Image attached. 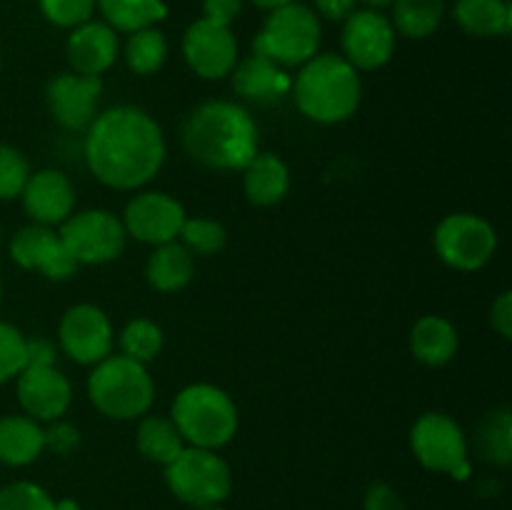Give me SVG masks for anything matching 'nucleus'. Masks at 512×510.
Segmentation results:
<instances>
[{"instance_id":"1","label":"nucleus","mask_w":512,"mask_h":510,"mask_svg":"<svg viewBox=\"0 0 512 510\" xmlns=\"http://www.w3.org/2000/svg\"><path fill=\"white\" fill-rule=\"evenodd\" d=\"M85 160L90 173L108 188H143L163 168L165 135L158 120L143 108L115 105L90 123Z\"/></svg>"},{"instance_id":"2","label":"nucleus","mask_w":512,"mask_h":510,"mask_svg":"<svg viewBox=\"0 0 512 510\" xmlns=\"http://www.w3.org/2000/svg\"><path fill=\"white\" fill-rule=\"evenodd\" d=\"M180 140L188 155L208 168L243 170L258 155L253 115L230 100H210L185 118Z\"/></svg>"},{"instance_id":"3","label":"nucleus","mask_w":512,"mask_h":510,"mask_svg":"<svg viewBox=\"0 0 512 510\" xmlns=\"http://www.w3.org/2000/svg\"><path fill=\"white\" fill-rule=\"evenodd\" d=\"M295 105L305 118L323 125L348 120L363 98L360 75L343 55H315L300 65L293 80Z\"/></svg>"},{"instance_id":"4","label":"nucleus","mask_w":512,"mask_h":510,"mask_svg":"<svg viewBox=\"0 0 512 510\" xmlns=\"http://www.w3.org/2000/svg\"><path fill=\"white\" fill-rule=\"evenodd\" d=\"M170 420L183 440L195 448L218 450L238 433V408L223 388L210 383H193L173 400Z\"/></svg>"},{"instance_id":"5","label":"nucleus","mask_w":512,"mask_h":510,"mask_svg":"<svg viewBox=\"0 0 512 510\" xmlns=\"http://www.w3.org/2000/svg\"><path fill=\"white\" fill-rule=\"evenodd\" d=\"M90 403L110 420L143 418L155 398L148 368L128 355H108L88 378Z\"/></svg>"},{"instance_id":"6","label":"nucleus","mask_w":512,"mask_h":510,"mask_svg":"<svg viewBox=\"0 0 512 510\" xmlns=\"http://www.w3.org/2000/svg\"><path fill=\"white\" fill-rule=\"evenodd\" d=\"M320 20L313 8L303 3H288L283 8L270 10L268 20L253 40V53L265 55L280 68L303 65L318 55L320 48Z\"/></svg>"},{"instance_id":"7","label":"nucleus","mask_w":512,"mask_h":510,"mask_svg":"<svg viewBox=\"0 0 512 510\" xmlns=\"http://www.w3.org/2000/svg\"><path fill=\"white\" fill-rule=\"evenodd\" d=\"M165 480L173 495L195 508L220 505L230 493V468L215 450L185 445L173 463L165 465Z\"/></svg>"},{"instance_id":"8","label":"nucleus","mask_w":512,"mask_h":510,"mask_svg":"<svg viewBox=\"0 0 512 510\" xmlns=\"http://www.w3.org/2000/svg\"><path fill=\"white\" fill-rule=\"evenodd\" d=\"M410 445L420 465L465 480L470 475L468 440L463 428L445 413H423L410 430Z\"/></svg>"},{"instance_id":"9","label":"nucleus","mask_w":512,"mask_h":510,"mask_svg":"<svg viewBox=\"0 0 512 510\" xmlns=\"http://www.w3.org/2000/svg\"><path fill=\"white\" fill-rule=\"evenodd\" d=\"M433 243L445 265L470 273L493 260L498 250V233L480 215L453 213L440 220Z\"/></svg>"},{"instance_id":"10","label":"nucleus","mask_w":512,"mask_h":510,"mask_svg":"<svg viewBox=\"0 0 512 510\" xmlns=\"http://www.w3.org/2000/svg\"><path fill=\"white\" fill-rule=\"evenodd\" d=\"M60 240L70 250L78 265H103L118 258L125 250L128 233L123 220L108 210H83L60 225Z\"/></svg>"},{"instance_id":"11","label":"nucleus","mask_w":512,"mask_h":510,"mask_svg":"<svg viewBox=\"0 0 512 510\" xmlns=\"http://www.w3.org/2000/svg\"><path fill=\"white\" fill-rule=\"evenodd\" d=\"M58 340L70 360L80 365H98L113 350V325L98 305L80 303L65 310Z\"/></svg>"},{"instance_id":"12","label":"nucleus","mask_w":512,"mask_h":510,"mask_svg":"<svg viewBox=\"0 0 512 510\" xmlns=\"http://www.w3.org/2000/svg\"><path fill=\"white\" fill-rule=\"evenodd\" d=\"M343 23V58L355 70H378L393 58L395 28L380 10H355Z\"/></svg>"},{"instance_id":"13","label":"nucleus","mask_w":512,"mask_h":510,"mask_svg":"<svg viewBox=\"0 0 512 510\" xmlns=\"http://www.w3.org/2000/svg\"><path fill=\"white\" fill-rule=\"evenodd\" d=\"M185 208L168 193L148 190L125 205L123 228L135 240L148 245H165L178 240L185 223Z\"/></svg>"},{"instance_id":"14","label":"nucleus","mask_w":512,"mask_h":510,"mask_svg":"<svg viewBox=\"0 0 512 510\" xmlns=\"http://www.w3.org/2000/svg\"><path fill=\"white\" fill-rule=\"evenodd\" d=\"M183 55L195 75L205 80H220L233 73L238 63V43L228 25L200 18L185 30Z\"/></svg>"},{"instance_id":"15","label":"nucleus","mask_w":512,"mask_h":510,"mask_svg":"<svg viewBox=\"0 0 512 510\" xmlns=\"http://www.w3.org/2000/svg\"><path fill=\"white\" fill-rule=\"evenodd\" d=\"M10 255L25 270H40L48 280H68L78 270L60 235L48 225H25L10 243Z\"/></svg>"},{"instance_id":"16","label":"nucleus","mask_w":512,"mask_h":510,"mask_svg":"<svg viewBox=\"0 0 512 510\" xmlns=\"http://www.w3.org/2000/svg\"><path fill=\"white\" fill-rule=\"evenodd\" d=\"M103 80L93 75L60 73L48 83V108L53 118L68 130H88L98 115Z\"/></svg>"},{"instance_id":"17","label":"nucleus","mask_w":512,"mask_h":510,"mask_svg":"<svg viewBox=\"0 0 512 510\" xmlns=\"http://www.w3.org/2000/svg\"><path fill=\"white\" fill-rule=\"evenodd\" d=\"M18 400L28 418L55 423L70 408L73 390L55 365H28L18 375Z\"/></svg>"},{"instance_id":"18","label":"nucleus","mask_w":512,"mask_h":510,"mask_svg":"<svg viewBox=\"0 0 512 510\" xmlns=\"http://www.w3.org/2000/svg\"><path fill=\"white\" fill-rule=\"evenodd\" d=\"M20 198H23L25 213L38 225L55 228V225H63L73 215V183L60 170L45 168L38 170V173H30Z\"/></svg>"},{"instance_id":"19","label":"nucleus","mask_w":512,"mask_h":510,"mask_svg":"<svg viewBox=\"0 0 512 510\" xmlns=\"http://www.w3.org/2000/svg\"><path fill=\"white\" fill-rule=\"evenodd\" d=\"M118 30L105 20H88L68 38V63L73 73L100 78L118 60Z\"/></svg>"},{"instance_id":"20","label":"nucleus","mask_w":512,"mask_h":510,"mask_svg":"<svg viewBox=\"0 0 512 510\" xmlns=\"http://www.w3.org/2000/svg\"><path fill=\"white\" fill-rule=\"evenodd\" d=\"M233 88L248 103L268 105L278 103L283 95L290 93L293 88V78L273 63L270 58L258 53H250L248 58L238 60L233 68Z\"/></svg>"},{"instance_id":"21","label":"nucleus","mask_w":512,"mask_h":510,"mask_svg":"<svg viewBox=\"0 0 512 510\" xmlns=\"http://www.w3.org/2000/svg\"><path fill=\"white\" fill-rule=\"evenodd\" d=\"M290 170L278 155L258 153L243 168V190L245 198L260 208L278 205L288 195Z\"/></svg>"},{"instance_id":"22","label":"nucleus","mask_w":512,"mask_h":510,"mask_svg":"<svg viewBox=\"0 0 512 510\" xmlns=\"http://www.w3.org/2000/svg\"><path fill=\"white\" fill-rule=\"evenodd\" d=\"M410 350L425 365H445L458 353V330L443 315H423L410 330Z\"/></svg>"},{"instance_id":"23","label":"nucleus","mask_w":512,"mask_h":510,"mask_svg":"<svg viewBox=\"0 0 512 510\" xmlns=\"http://www.w3.org/2000/svg\"><path fill=\"white\" fill-rule=\"evenodd\" d=\"M193 275V253H190L183 243H178V240L165 245H155L153 255H150L148 265H145V278H148L150 288H155L158 293H175V290H183L185 285L193 280Z\"/></svg>"},{"instance_id":"24","label":"nucleus","mask_w":512,"mask_h":510,"mask_svg":"<svg viewBox=\"0 0 512 510\" xmlns=\"http://www.w3.org/2000/svg\"><path fill=\"white\" fill-rule=\"evenodd\" d=\"M45 450V430L28 415L0 418V463L28 465Z\"/></svg>"},{"instance_id":"25","label":"nucleus","mask_w":512,"mask_h":510,"mask_svg":"<svg viewBox=\"0 0 512 510\" xmlns=\"http://www.w3.org/2000/svg\"><path fill=\"white\" fill-rule=\"evenodd\" d=\"M455 20L465 33L495 38L510 33L512 8L508 0H455Z\"/></svg>"},{"instance_id":"26","label":"nucleus","mask_w":512,"mask_h":510,"mask_svg":"<svg viewBox=\"0 0 512 510\" xmlns=\"http://www.w3.org/2000/svg\"><path fill=\"white\" fill-rule=\"evenodd\" d=\"M95 8H100L105 23L120 33L153 28L168 15L163 0H95Z\"/></svg>"},{"instance_id":"27","label":"nucleus","mask_w":512,"mask_h":510,"mask_svg":"<svg viewBox=\"0 0 512 510\" xmlns=\"http://www.w3.org/2000/svg\"><path fill=\"white\" fill-rule=\"evenodd\" d=\"M138 450L148 460L160 465L173 463L180 455V450L185 448L183 435L178 433L175 423L170 418H158V415H148V418L140 420L138 425Z\"/></svg>"},{"instance_id":"28","label":"nucleus","mask_w":512,"mask_h":510,"mask_svg":"<svg viewBox=\"0 0 512 510\" xmlns=\"http://www.w3.org/2000/svg\"><path fill=\"white\" fill-rule=\"evenodd\" d=\"M445 15V0H395L393 28L405 38H428L440 28Z\"/></svg>"},{"instance_id":"29","label":"nucleus","mask_w":512,"mask_h":510,"mask_svg":"<svg viewBox=\"0 0 512 510\" xmlns=\"http://www.w3.org/2000/svg\"><path fill=\"white\" fill-rule=\"evenodd\" d=\"M168 58V40L158 28H143L130 33L125 43V63L133 73L153 75Z\"/></svg>"},{"instance_id":"30","label":"nucleus","mask_w":512,"mask_h":510,"mask_svg":"<svg viewBox=\"0 0 512 510\" xmlns=\"http://www.w3.org/2000/svg\"><path fill=\"white\" fill-rule=\"evenodd\" d=\"M120 350L130 360L148 365L163 350V330H160L158 323L148 318L130 320L123 328V333H120Z\"/></svg>"},{"instance_id":"31","label":"nucleus","mask_w":512,"mask_h":510,"mask_svg":"<svg viewBox=\"0 0 512 510\" xmlns=\"http://www.w3.org/2000/svg\"><path fill=\"white\" fill-rule=\"evenodd\" d=\"M480 450L490 463L508 465L512 460V415L508 408L495 410L480 428Z\"/></svg>"},{"instance_id":"32","label":"nucleus","mask_w":512,"mask_h":510,"mask_svg":"<svg viewBox=\"0 0 512 510\" xmlns=\"http://www.w3.org/2000/svg\"><path fill=\"white\" fill-rule=\"evenodd\" d=\"M178 238L195 255H215L228 243V233L213 218H185Z\"/></svg>"},{"instance_id":"33","label":"nucleus","mask_w":512,"mask_h":510,"mask_svg":"<svg viewBox=\"0 0 512 510\" xmlns=\"http://www.w3.org/2000/svg\"><path fill=\"white\" fill-rule=\"evenodd\" d=\"M28 360V338L18 328L0 320V383L18 378Z\"/></svg>"},{"instance_id":"34","label":"nucleus","mask_w":512,"mask_h":510,"mask_svg":"<svg viewBox=\"0 0 512 510\" xmlns=\"http://www.w3.org/2000/svg\"><path fill=\"white\" fill-rule=\"evenodd\" d=\"M30 178V165L23 153L10 145H0V200L20 198Z\"/></svg>"},{"instance_id":"35","label":"nucleus","mask_w":512,"mask_h":510,"mask_svg":"<svg viewBox=\"0 0 512 510\" xmlns=\"http://www.w3.org/2000/svg\"><path fill=\"white\" fill-rule=\"evenodd\" d=\"M45 18L58 28H78L93 20L95 0H38Z\"/></svg>"},{"instance_id":"36","label":"nucleus","mask_w":512,"mask_h":510,"mask_svg":"<svg viewBox=\"0 0 512 510\" xmlns=\"http://www.w3.org/2000/svg\"><path fill=\"white\" fill-rule=\"evenodd\" d=\"M0 510H55V503L40 485L10 483L0 490Z\"/></svg>"},{"instance_id":"37","label":"nucleus","mask_w":512,"mask_h":510,"mask_svg":"<svg viewBox=\"0 0 512 510\" xmlns=\"http://www.w3.org/2000/svg\"><path fill=\"white\" fill-rule=\"evenodd\" d=\"M78 430L73 425L65 423H53V428L45 430V448H50L53 453L58 455H68L78 448Z\"/></svg>"},{"instance_id":"38","label":"nucleus","mask_w":512,"mask_h":510,"mask_svg":"<svg viewBox=\"0 0 512 510\" xmlns=\"http://www.w3.org/2000/svg\"><path fill=\"white\" fill-rule=\"evenodd\" d=\"M240 10H243V0H203V18L210 23L228 25V28L238 18Z\"/></svg>"},{"instance_id":"39","label":"nucleus","mask_w":512,"mask_h":510,"mask_svg":"<svg viewBox=\"0 0 512 510\" xmlns=\"http://www.w3.org/2000/svg\"><path fill=\"white\" fill-rule=\"evenodd\" d=\"M365 510H408L403 498L395 493L390 485L375 483L370 485L368 495H365Z\"/></svg>"},{"instance_id":"40","label":"nucleus","mask_w":512,"mask_h":510,"mask_svg":"<svg viewBox=\"0 0 512 510\" xmlns=\"http://www.w3.org/2000/svg\"><path fill=\"white\" fill-rule=\"evenodd\" d=\"M490 323L498 330V335H503L505 340L512 338V293L505 290V293L498 295V300L490 308Z\"/></svg>"},{"instance_id":"41","label":"nucleus","mask_w":512,"mask_h":510,"mask_svg":"<svg viewBox=\"0 0 512 510\" xmlns=\"http://www.w3.org/2000/svg\"><path fill=\"white\" fill-rule=\"evenodd\" d=\"M355 5L358 0H315V10L328 20H345L358 10Z\"/></svg>"},{"instance_id":"42","label":"nucleus","mask_w":512,"mask_h":510,"mask_svg":"<svg viewBox=\"0 0 512 510\" xmlns=\"http://www.w3.org/2000/svg\"><path fill=\"white\" fill-rule=\"evenodd\" d=\"M28 365H55V345L45 338L28 340V360H25V368Z\"/></svg>"},{"instance_id":"43","label":"nucleus","mask_w":512,"mask_h":510,"mask_svg":"<svg viewBox=\"0 0 512 510\" xmlns=\"http://www.w3.org/2000/svg\"><path fill=\"white\" fill-rule=\"evenodd\" d=\"M253 5H258L260 10H275V8H283V5L295 3V0H250Z\"/></svg>"},{"instance_id":"44","label":"nucleus","mask_w":512,"mask_h":510,"mask_svg":"<svg viewBox=\"0 0 512 510\" xmlns=\"http://www.w3.org/2000/svg\"><path fill=\"white\" fill-rule=\"evenodd\" d=\"M360 3H365L368 8H373V10H380V8H388V5H393L395 0H360Z\"/></svg>"},{"instance_id":"45","label":"nucleus","mask_w":512,"mask_h":510,"mask_svg":"<svg viewBox=\"0 0 512 510\" xmlns=\"http://www.w3.org/2000/svg\"><path fill=\"white\" fill-rule=\"evenodd\" d=\"M55 510H80L78 503H73V500H60V503H55Z\"/></svg>"},{"instance_id":"46","label":"nucleus","mask_w":512,"mask_h":510,"mask_svg":"<svg viewBox=\"0 0 512 510\" xmlns=\"http://www.w3.org/2000/svg\"><path fill=\"white\" fill-rule=\"evenodd\" d=\"M198 510H223V508H218V505H208V508H198Z\"/></svg>"},{"instance_id":"47","label":"nucleus","mask_w":512,"mask_h":510,"mask_svg":"<svg viewBox=\"0 0 512 510\" xmlns=\"http://www.w3.org/2000/svg\"><path fill=\"white\" fill-rule=\"evenodd\" d=\"M0 295H3V285H0Z\"/></svg>"}]
</instances>
